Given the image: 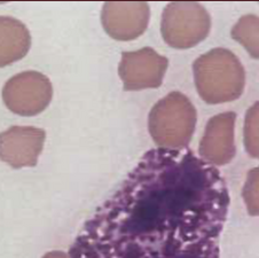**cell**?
I'll return each instance as SVG.
<instances>
[{
  "label": "cell",
  "instance_id": "obj_8",
  "mask_svg": "<svg viewBox=\"0 0 259 258\" xmlns=\"http://www.w3.org/2000/svg\"><path fill=\"white\" fill-rule=\"evenodd\" d=\"M44 130L33 126H12L0 133V161L14 169L36 166L45 144Z\"/></svg>",
  "mask_w": 259,
  "mask_h": 258
},
{
  "label": "cell",
  "instance_id": "obj_1",
  "mask_svg": "<svg viewBox=\"0 0 259 258\" xmlns=\"http://www.w3.org/2000/svg\"><path fill=\"white\" fill-rule=\"evenodd\" d=\"M225 179L191 149L155 148L81 227L70 258H219Z\"/></svg>",
  "mask_w": 259,
  "mask_h": 258
},
{
  "label": "cell",
  "instance_id": "obj_6",
  "mask_svg": "<svg viewBox=\"0 0 259 258\" xmlns=\"http://www.w3.org/2000/svg\"><path fill=\"white\" fill-rule=\"evenodd\" d=\"M169 61L150 47L135 52H123L118 75L125 91L157 89L162 85Z\"/></svg>",
  "mask_w": 259,
  "mask_h": 258
},
{
  "label": "cell",
  "instance_id": "obj_7",
  "mask_svg": "<svg viewBox=\"0 0 259 258\" xmlns=\"http://www.w3.org/2000/svg\"><path fill=\"white\" fill-rule=\"evenodd\" d=\"M150 8L145 2H108L102 7L105 31L116 40L136 39L146 31Z\"/></svg>",
  "mask_w": 259,
  "mask_h": 258
},
{
  "label": "cell",
  "instance_id": "obj_4",
  "mask_svg": "<svg viewBox=\"0 0 259 258\" xmlns=\"http://www.w3.org/2000/svg\"><path fill=\"white\" fill-rule=\"evenodd\" d=\"M210 28L209 13L198 3H170L163 11L162 37L174 49L186 50L197 45L205 39Z\"/></svg>",
  "mask_w": 259,
  "mask_h": 258
},
{
  "label": "cell",
  "instance_id": "obj_13",
  "mask_svg": "<svg viewBox=\"0 0 259 258\" xmlns=\"http://www.w3.org/2000/svg\"><path fill=\"white\" fill-rule=\"evenodd\" d=\"M242 196L250 216H259V166L248 172Z\"/></svg>",
  "mask_w": 259,
  "mask_h": 258
},
{
  "label": "cell",
  "instance_id": "obj_2",
  "mask_svg": "<svg viewBox=\"0 0 259 258\" xmlns=\"http://www.w3.org/2000/svg\"><path fill=\"white\" fill-rule=\"evenodd\" d=\"M200 97L209 105L230 102L242 96L245 71L236 55L226 49H214L193 64Z\"/></svg>",
  "mask_w": 259,
  "mask_h": 258
},
{
  "label": "cell",
  "instance_id": "obj_3",
  "mask_svg": "<svg viewBox=\"0 0 259 258\" xmlns=\"http://www.w3.org/2000/svg\"><path fill=\"white\" fill-rule=\"evenodd\" d=\"M196 109L180 92H171L150 110L148 128L159 148L185 149L188 147L196 125Z\"/></svg>",
  "mask_w": 259,
  "mask_h": 258
},
{
  "label": "cell",
  "instance_id": "obj_9",
  "mask_svg": "<svg viewBox=\"0 0 259 258\" xmlns=\"http://www.w3.org/2000/svg\"><path fill=\"white\" fill-rule=\"evenodd\" d=\"M236 114L227 111L211 117L198 147L200 157L212 165H225L235 156Z\"/></svg>",
  "mask_w": 259,
  "mask_h": 258
},
{
  "label": "cell",
  "instance_id": "obj_10",
  "mask_svg": "<svg viewBox=\"0 0 259 258\" xmlns=\"http://www.w3.org/2000/svg\"><path fill=\"white\" fill-rule=\"evenodd\" d=\"M31 36L21 21L0 16V68L20 61L28 54Z\"/></svg>",
  "mask_w": 259,
  "mask_h": 258
},
{
  "label": "cell",
  "instance_id": "obj_11",
  "mask_svg": "<svg viewBox=\"0 0 259 258\" xmlns=\"http://www.w3.org/2000/svg\"><path fill=\"white\" fill-rule=\"evenodd\" d=\"M231 34L253 59H259V16L243 15L233 27Z\"/></svg>",
  "mask_w": 259,
  "mask_h": 258
},
{
  "label": "cell",
  "instance_id": "obj_5",
  "mask_svg": "<svg viewBox=\"0 0 259 258\" xmlns=\"http://www.w3.org/2000/svg\"><path fill=\"white\" fill-rule=\"evenodd\" d=\"M53 97L51 80L41 72L29 70L13 76L3 89L8 109L20 116H36L44 111Z\"/></svg>",
  "mask_w": 259,
  "mask_h": 258
},
{
  "label": "cell",
  "instance_id": "obj_14",
  "mask_svg": "<svg viewBox=\"0 0 259 258\" xmlns=\"http://www.w3.org/2000/svg\"><path fill=\"white\" fill-rule=\"evenodd\" d=\"M42 258H70V257H69V255H67L66 252L55 250V251L47 252L46 255L42 256Z\"/></svg>",
  "mask_w": 259,
  "mask_h": 258
},
{
  "label": "cell",
  "instance_id": "obj_12",
  "mask_svg": "<svg viewBox=\"0 0 259 258\" xmlns=\"http://www.w3.org/2000/svg\"><path fill=\"white\" fill-rule=\"evenodd\" d=\"M244 147L250 156L259 160V101L245 114Z\"/></svg>",
  "mask_w": 259,
  "mask_h": 258
}]
</instances>
